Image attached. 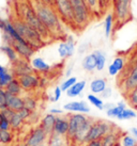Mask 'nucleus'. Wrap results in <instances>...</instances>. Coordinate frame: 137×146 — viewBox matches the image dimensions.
Returning a JSON list of instances; mask_svg holds the SVG:
<instances>
[{
  "label": "nucleus",
  "mask_w": 137,
  "mask_h": 146,
  "mask_svg": "<svg viewBox=\"0 0 137 146\" xmlns=\"http://www.w3.org/2000/svg\"><path fill=\"white\" fill-rule=\"evenodd\" d=\"M33 9L36 10V14L41 21L48 29L52 35H56L62 33V25L59 15L57 14L55 8L49 7L47 4L43 3L41 0H34Z\"/></svg>",
  "instance_id": "1"
},
{
  "label": "nucleus",
  "mask_w": 137,
  "mask_h": 146,
  "mask_svg": "<svg viewBox=\"0 0 137 146\" xmlns=\"http://www.w3.org/2000/svg\"><path fill=\"white\" fill-rule=\"evenodd\" d=\"M20 10V19H23L25 23H27L29 26H31L33 29H36L38 32L41 34V36L43 37V40H47L52 36V33L49 32V30L45 25L41 21L39 18L38 14H36V10L33 9L31 4L27 3V2H23L19 5Z\"/></svg>",
  "instance_id": "2"
},
{
  "label": "nucleus",
  "mask_w": 137,
  "mask_h": 146,
  "mask_svg": "<svg viewBox=\"0 0 137 146\" xmlns=\"http://www.w3.org/2000/svg\"><path fill=\"white\" fill-rule=\"evenodd\" d=\"M14 28L16 29L20 36L24 38L32 48L38 50L39 48L43 47L45 44V41L43 37L41 36V34L36 29H33L31 26H29L27 23H25L23 19L17 18V19H10Z\"/></svg>",
  "instance_id": "3"
},
{
  "label": "nucleus",
  "mask_w": 137,
  "mask_h": 146,
  "mask_svg": "<svg viewBox=\"0 0 137 146\" xmlns=\"http://www.w3.org/2000/svg\"><path fill=\"white\" fill-rule=\"evenodd\" d=\"M70 1L72 3L75 27L77 29H84L88 26L93 13L89 9L85 0H70Z\"/></svg>",
  "instance_id": "4"
},
{
  "label": "nucleus",
  "mask_w": 137,
  "mask_h": 146,
  "mask_svg": "<svg viewBox=\"0 0 137 146\" xmlns=\"http://www.w3.org/2000/svg\"><path fill=\"white\" fill-rule=\"evenodd\" d=\"M115 129H116V126L111 122H108L106 119H94L86 135L85 143L94 141V140H102L106 134H108Z\"/></svg>",
  "instance_id": "5"
},
{
  "label": "nucleus",
  "mask_w": 137,
  "mask_h": 146,
  "mask_svg": "<svg viewBox=\"0 0 137 146\" xmlns=\"http://www.w3.org/2000/svg\"><path fill=\"white\" fill-rule=\"evenodd\" d=\"M111 4L115 21L118 24H125L132 16V2L130 0H113Z\"/></svg>",
  "instance_id": "6"
},
{
  "label": "nucleus",
  "mask_w": 137,
  "mask_h": 146,
  "mask_svg": "<svg viewBox=\"0 0 137 146\" xmlns=\"http://www.w3.org/2000/svg\"><path fill=\"white\" fill-rule=\"evenodd\" d=\"M55 10L61 21L70 26H75L72 3L70 0H55Z\"/></svg>",
  "instance_id": "7"
},
{
  "label": "nucleus",
  "mask_w": 137,
  "mask_h": 146,
  "mask_svg": "<svg viewBox=\"0 0 137 146\" xmlns=\"http://www.w3.org/2000/svg\"><path fill=\"white\" fill-rule=\"evenodd\" d=\"M68 131L66 134V141L68 143H70V140L76 134V132L81 129V127L84 126L87 119L89 118V116H87V114L83 113H70L68 114Z\"/></svg>",
  "instance_id": "8"
},
{
  "label": "nucleus",
  "mask_w": 137,
  "mask_h": 146,
  "mask_svg": "<svg viewBox=\"0 0 137 146\" xmlns=\"http://www.w3.org/2000/svg\"><path fill=\"white\" fill-rule=\"evenodd\" d=\"M48 137L49 135L43 130V128L38 126L34 129L31 130V132L29 133L25 141V144L27 146H39L47 142Z\"/></svg>",
  "instance_id": "9"
},
{
  "label": "nucleus",
  "mask_w": 137,
  "mask_h": 146,
  "mask_svg": "<svg viewBox=\"0 0 137 146\" xmlns=\"http://www.w3.org/2000/svg\"><path fill=\"white\" fill-rule=\"evenodd\" d=\"M11 73L13 74V76L15 78H18L20 76L27 75V74L34 73V69L31 66V63H29V60L18 58L16 61L12 63Z\"/></svg>",
  "instance_id": "10"
},
{
  "label": "nucleus",
  "mask_w": 137,
  "mask_h": 146,
  "mask_svg": "<svg viewBox=\"0 0 137 146\" xmlns=\"http://www.w3.org/2000/svg\"><path fill=\"white\" fill-rule=\"evenodd\" d=\"M17 79H18L23 90L26 92H33L38 88H40V76H38L34 73L20 76Z\"/></svg>",
  "instance_id": "11"
},
{
  "label": "nucleus",
  "mask_w": 137,
  "mask_h": 146,
  "mask_svg": "<svg viewBox=\"0 0 137 146\" xmlns=\"http://www.w3.org/2000/svg\"><path fill=\"white\" fill-rule=\"evenodd\" d=\"M137 88V61L134 64V66L131 68L130 73L128 74V76L123 79V82L121 84V90L122 93L128 94L129 92H131L132 90L136 89Z\"/></svg>",
  "instance_id": "12"
},
{
  "label": "nucleus",
  "mask_w": 137,
  "mask_h": 146,
  "mask_svg": "<svg viewBox=\"0 0 137 146\" xmlns=\"http://www.w3.org/2000/svg\"><path fill=\"white\" fill-rule=\"evenodd\" d=\"M62 109L64 110V111H66V112H70V113H83V114L90 113V107L84 100L68 102L63 105Z\"/></svg>",
  "instance_id": "13"
},
{
  "label": "nucleus",
  "mask_w": 137,
  "mask_h": 146,
  "mask_svg": "<svg viewBox=\"0 0 137 146\" xmlns=\"http://www.w3.org/2000/svg\"><path fill=\"white\" fill-rule=\"evenodd\" d=\"M68 131V115H58L56 116V122L54 125V132L61 137H66Z\"/></svg>",
  "instance_id": "14"
},
{
  "label": "nucleus",
  "mask_w": 137,
  "mask_h": 146,
  "mask_svg": "<svg viewBox=\"0 0 137 146\" xmlns=\"http://www.w3.org/2000/svg\"><path fill=\"white\" fill-rule=\"evenodd\" d=\"M7 105H8V108L12 109L15 112H18L23 108H25L24 98L17 96V95L7 93Z\"/></svg>",
  "instance_id": "15"
},
{
  "label": "nucleus",
  "mask_w": 137,
  "mask_h": 146,
  "mask_svg": "<svg viewBox=\"0 0 137 146\" xmlns=\"http://www.w3.org/2000/svg\"><path fill=\"white\" fill-rule=\"evenodd\" d=\"M55 122H56V115H54L52 113H47L46 115L43 116V118L41 119L40 122V127L43 128L46 133L50 135V134L54 132V125H55Z\"/></svg>",
  "instance_id": "16"
},
{
  "label": "nucleus",
  "mask_w": 137,
  "mask_h": 146,
  "mask_svg": "<svg viewBox=\"0 0 137 146\" xmlns=\"http://www.w3.org/2000/svg\"><path fill=\"white\" fill-rule=\"evenodd\" d=\"M121 135H122V132L116 128L113 131L109 132L108 134H106L104 138L102 139L101 146H115L120 141L119 139L121 138Z\"/></svg>",
  "instance_id": "17"
},
{
  "label": "nucleus",
  "mask_w": 137,
  "mask_h": 146,
  "mask_svg": "<svg viewBox=\"0 0 137 146\" xmlns=\"http://www.w3.org/2000/svg\"><path fill=\"white\" fill-rule=\"evenodd\" d=\"M107 88V80L105 78H95L89 84L90 92L92 94H101Z\"/></svg>",
  "instance_id": "18"
},
{
  "label": "nucleus",
  "mask_w": 137,
  "mask_h": 146,
  "mask_svg": "<svg viewBox=\"0 0 137 146\" xmlns=\"http://www.w3.org/2000/svg\"><path fill=\"white\" fill-rule=\"evenodd\" d=\"M86 85H87V81H86V80H79V81H77L75 84H73L72 86L65 92V93H66V96L70 98H74V97L79 96V95L84 92V90L86 89Z\"/></svg>",
  "instance_id": "19"
},
{
  "label": "nucleus",
  "mask_w": 137,
  "mask_h": 146,
  "mask_svg": "<svg viewBox=\"0 0 137 146\" xmlns=\"http://www.w3.org/2000/svg\"><path fill=\"white\" fill-rule=\"evenodd\" d=\"M81 67L85 72H88V73H92L94 70H97V62L92 52L86 54L84 57L81 61Z\"/></svg>",
  "instance_id": "20"
},
{
  "label": "nucleus",
  "mask_w": 137,
  "mask_h": 146,
  "mask_svg": "<svg viewBox=\"0 0 137 146\" xmlns=\"http://www.w3.org/2000/svg\"><path fill=\"white\" fill-rule=\"evenodd\" d=\"M31 66L36 72H39V73H48L52 68L50 65L48 63H46L44 59H42L40 57L33 58L31 60Z\"/></svg>",
  "instance_id": "21"
},
{
  "label": "nucleus",
  "mask_w": 137,
  "mask_h": 146,
  "mask_svg": "<svg viewBox=\"0 0 137 146\" xmlns=\"http://www.w3.org/2000/svg\"><path fill=\"white\" fill-rule=\"evenodd\" d=\"M4 90H5L7 93L12 94V95H17V96H20L21 93H23V91H24L17 78H13L12 80L7 84Z\"/></svg>",
  "instance_id": "22"
},
{
  "label": "nucleus",
  "mask_w": 137,
  "mask_h": 146,
  "mask_svg": "<svg viewBox=\"0 0 137 146\" xmlns=\"http://www.w3.org/2000/svg\"><path fill=\"white\" fill-rule=\"evenodd\" d=\"M92 53L95 58V62H97V72L104 70L105 66H106V61H107L106 53L103 50H100V49L92 51Z\"/></svg>",
  "instance_id": "23"
},
{
  "label": "nucleus",
  "mask_w": 137,
  "mask_h": 146,
  "mask_svg": "<svg viewBox=\"0 0 137 146\" xmlns=\"http://www.w3.org/2000/svg\"><path fill=\"white\" fill-rule=\"evenodd\" d=\"M125 108H126L125 102H119L118 104H116V105L113 106V107H111L110 109L106 110V115L110 118H117Z\"/></svg>",
  "instance_id": "24"
},
{
  "label": "nucleus",
  "mask_w": 137,
  "mask_h": 146,
  "mask_svg": "<svg viewBox=\"0 0 137 146\" xmlns=\"http://www.w3.org/2000/svg\"><path fill=\"white\" fill-rule=\"evenodd\" d=\"M68 144L65 137H61L56 133H52L47 140V146H68Z\"/></svg>",
  "instance_id": "25"
},
{
  "label": "nucleus",
  "mask_w": 137,
  "mask_h": 146,
  "mask_svg": "<svg viewBox=\"0 0 137 146\" xmlns=\"http://www.w3.org/2000/svg\"><path fill=\"white\" fill-rule=\"evenodd\" d=\"M0 50L2 51V52L5 54V57L9 59V61L11 62V64H12L13 62H15L19 58V56L17 54V52L15 51V49L13 48L12 46H10L8 44H4L2 45L1 47H0Z\"/></svg>",
  "instance_id": "26"
},
{
  "label": "nucleus",
  "mask_w": 137,
  "mask_h": 146,
  "mask_svg": "<svg viewBox=\"0 0 137 146\" xmlns=\"http://www.w3.org/2000/svg\"><path fill=\"white\" fill-rule=\"evenodd\" d=\"M113 26H115V17H113V13H109L105 16L104 19V32L106 37L110 36V34L113 32Z\"/></svg>",
  "instance_id": "27"
},
{
  "label": "nucleus",
  "mask_w": 137,
  "mask_h": 146,
  "mask_svg": "<svg viewBox=\"0 0 137 146\" xmlns=\"http://www.w3.org/2000/svg\"><path fill=\"white\" fill-rule=\"evenodd\" d=\"M87 100L89 102L90 105H92L94 108H97V110H104V104L105 102H103V99L101 97L97 96L95 94H88L87 95Z\"/></svg>",
  "instance_id": "28"
},
{
  "label": "nucleus",
  "mask_w": 137,
  "mask_h": 146,
  "mask_svg": "<svg viewBox=\"0 0 137 146\" xmlns=\"http://www.w3.org/2000/svg\"><path fill=\"white\" fill-rule=\"evenodd\" d=\"M137 117V113L132 108H125L117 117L118 121H131Z\"/></svg>",
  "instance_id": "29"
},
{
  "label": "nucleus",
  "mask_w": 137,
  "mask_h": 146,
  "mask_svg": "<svg viewBox=\"0 0 137 146\" xmlns=\"http://www.w3.org/2000/svg\"><path fill=\"white\" fill-rule=\"evenodd\" d=\"M14 140V134L11 130H0V141L3 145L11 144Z\"/></svg>",
  "instance_id": "30"
},
{
  "label": "nucleus",
  "mask_w": 137,
  "mask_h": 146,
  "mask_svg": "<svg viewBox=\"0 0 137 146\" xmlns=\"http://www.w3.org/2000/svg\"><path fill=\"white\" fill-rule=\"evenodd\" d=\"M119 142H120L121 146H137V140L134 139L129 132L122 133Z\"/></svg>",
  "instance_id": "31"
},
{
  "label": "nucleus",
  "mask_w": 137,
  "mask_h": 146,
  "mask_svg": "<svg viewBox=\"0 0 137 146\" xmlns=\"http://www.w3.org/2000/svg\"><path fill=\"white\" fill-rule=\"evenodd\" d=\"M25 121L21 118V116L19 115L18 112H15V113L13 114V116L10 118V125H11V129H14L16 130L18 129L20 126L23 125V123Z\"/></svg>",
  "instance_id": "32"
},
{
  "label": "nucleus",
  "mask_w": 137,
  "mask_h": 146,
  "mask_svg": "<svg viewBox=\"0 0 137 146\" xmlns=\"http://www.w3.org/2000/svg\"><path fill=\"white\" fill-rule=\"evenodd\" d=\"M125 98L129 102V105L132 107V109L137 110V88L132 90L128 94H125Z\"/></svg>",
  "instance_id": "33"
},
{
  "label": "nucleus",
  "mask_w": 137,
  "mask_h": 146,
  "mask_svg": "<svg viewBox=\"0 0 137 146\" xmlns=\"http://www.w3.org/2000/svg\"><path fill=\"white\" fill-rule=\"evenodd\" d=\"M23 98H24L25 108L30 110V111H36V107H38V102H36V98L30 96V95H27V96H25Z\"/></svg>",
  "instance_id": "34"
},
{
  "label": "nucleus",
  "mask_w": 137,
  "mask_h": 146,
  "mask_svg": "<svg viewBox=\"0 0 137 146\" xmlns=\"http://www.w3.org/2000/svg\"><path fill=\"white\" fill-rule=\"evenodd\" d=\"M13 78H15L14 76H13V74L11 73V70H5V72H3V73L0 74V86L1 88H5L7 86V84H8L9 82L12 80Z\"/></svg>",
  "instance_id": "35"
},
{
  "label": "nucleus",
  "mask_w": 137,
  "mask_h": 146,
  "mask_svg": "<svg viewBox=\"0 0 137 146\" xmlns=\"http://www.w3.org/2000/svg\"><path fill=\"white\" fill-rule=\"evenodd\" d=\"M77 81H78V80H77V78L75 77V76L68 77L64 81L60 84V88H61V90H62V92H66V91H68V90L70 89L73 84H75Z\"/></svg>",
  "instance_id": "36"
},
{
  "label": "nucleus",
  "mask_w": 137,
  "mask_h": 146,
  "mask_svg": "<svg viewBox=\"0 0 137 146\" xmlns=\"http://www.w3.org/2000/svg\"><path fill=\"white\" fill-rule=\"evenodd\" d=\"M99 1V14H105L109 9L110 4L113 3V0H97Z\"/></svg>",
  "instance_id": "37"
},
{
  "label": "nucleus",
  "mask_w": 137,
  "mask_h": 146,
  "mask_svg": "<svg viewBox=\"0 0 137 146\" xmlns=\"http://www.w3.org/2000/svg\"><path fill=\"white\" fill-rule=\"evenodd\" d=\"M111 64L117 68V70L119 72V73H121V72L123 70V68H124V64H125L124 59H123L122 57H120V56H119V57H116L113 60Z\"/></svg>",
  "instance_id": "38"
},
{
  "label": "nucleus",
  "mask_w": 137,
  "mask_h": 146,
  "mask_svg": "<svg viewBox=\"0 0 137 146\" xmlns=\"http://www.w3.org/2000/svg\"><path fill=\"white\" fill-rule=\"evenodd\" d=\"M58 54L61 59H66L68 58V49H66V45H65V42H61L60 44L58 45Z\"/></svg>",
  "instance_id": "39"
},
{
  "label": "nucleus",
  "mask_w": 137,
  "mask_h": 146,
  "mask_svg": "<svg viewBox=\"0 0 137 146\" xmlns=\"http://www.w3.org/2000/svg\"><path fill=\"white\" fill-rule=\"evenodd\" d=\"M11 125L8 117H5L3 114L0 112V130H10Z\"/></svg>",
  "instance_id": "40"
},
{
  "label": "nucleus",
  "mask_w": 137,
  "mask_h": 146,
  "mask_svg": "<svg viewBox=\"0 0 137 146\" xmlns=\"http://www.w3.org/2000/svg\"><path fill=\"white\" fill-rule=\"evenodd\" d=\"M8 108L7 105V92L3 88H0V111Z\"/></svg>",
  "instance_id": "41"
},
{
  "label": "nucleus",
  "mask_w": 137,
  "mask_h": 146,
  "mask_svg": "<svg viewBox=\"0 0 137 146\" xmlns=\"http://www.w3.org/2000/svg\"><path fill=\"white\" fill-rule=\"evenodd\" d=\"M86 3L88 4L89 9L91 10V12L94 14V13H99V1L97 0H85Z\"/></svg>",
  "instance_id": "42"
},
{
  "label": "nucleus",
  "mask_w": 137,
  "mask_h": 146,
  "mask_svg": "<svg viewBox=\"0 0 137 146\" xmlns=\"http://www.w3.org/2000/svg\"><path fill=\"white\" fill-rule=\"evenodd\" d=\"M61 95H62V90H61L60 85H59V86H56V88H55V90H54V95H52L49 99H50L52 102H57L60 100Z\"/></svg>",
  "instance_id": "43"
},
{
  "label": "nucleus",
  "mask_w": 137,
  "mask_h": 146,
  "mask_svg": "<svg viewBox=\"0 0 137 146\" xmlns=\"http://www.w3.org/2000/svg\"><path fill=\"white\" fill-rule=\"evenodd\" d=\"M111 94H113V90L110 89V88H106V89L102 92L100 95H101V98L102 99H107V98H109L110 96H111Z\"/></svg>",
  "instance_id": "44"
},
{
  "label": "nucleus",
  "mask_w": 137,
  "mask_h": 146,
  "mask_svg": "<svg viewBox=\"0 0 137 146\" xmlns=\"http://www.w3.org/2000/svg\"><path fill=\"white\" fill-rule=\"evenodd\" d=\"M63 111H64V110L60 109V108H52V109L49 110V113H52V114H54V115L58 116V115H62V114H63Z\"/></svg>",
  "instance_id": "45"
},
{
  "label": "nucleus",
  "mask_w": 137,
  "mask_h": 146,
  "mask_svg": "<svg viewBox=\"0 0 137 146\" xmlns=\"http://www.w3.org/2000/svg\"><path fill=\"white\" fill-rule=\"evenodd\" d=\"M83 146H101V140H94V141H90V142L85 143Z\"/></svg>",
  "instance_id": "46"
},
{
  "label": "nucleus",
  "mask_w": 137,
  "mask_h": 146,
  "mask_svg": "<svg viewBox=\"0 0 137 146\" xmlns=\"http://www.w3.org/2000/svg\"><path fill=\"white\" fill-rule=\"evenodd\" d=\"M129 132L134 139H136V140H137V126H136V127H131V128H130V130H129Z\"/></svg>",
  "instance_id": "47"
},
{
  "label": "nucleus",
  "mask_w": 137,
  "mask_h": 146,
  "mask_svg": "<svg viewBox=\"0 0 137 146\" xmlns=\"http://www.w3.org/2000/svg\"><path fill=\"white\" fill-rule=\"evenodd\" d=\"M43 3L47 4L49 7H52V8H55V0H41Z\"/></svg>",
  "instance_id": "48"
},
{
  "label": "nucleus",
  "mask_w": 137,
  "mask_h": 146,
  "mask_svg": "<svg viewBox=\"0 0 137 146\" xmlns=\"http://www.w3.org/2000/svg\"><path fill=\"white\" fill-rule=\"evenodd\" d=\"M115 106V104H113V102H107V104H104V110L106 111V110L110 109L111 107H113Z\"/></svg>",
  "instance_id": "49"
},
{
  "label": "nucleus",
  "mask_w": 137,
  "mask_h": 146,
  "mask_svg": "<svg viewBox=\"0 0 137 146\" xmlns=\"http://www.w3.org/2000/svg\"><path fill=\"white\" fill-rule=\"evenodd\" d=\"M68 146H81V145H77V144H74V143H70V144H68Z\"/></svg>",
  "instance_id": "50"
},
{
  "label": "nucleus",
  "mask_w": 137,
  "mask_h": 146,
  "mask_svg": "<svg viewBox=\"0 0 137 146\" xmlns=\"http://www.w3.org/2000/svg\"><path fill=\"white\" fill-rule=\"evenodd\" d=\"M39 146H47V144H46V143H44V144H41V145H39Z\"/></svg>",
  "instance_id": "51"
},
{
  "label": "nucleus",
  "mask_w": 137,
  "mask_h": 146,
  "mask_svg": "<svg viewBox=\"0 0 137 146\" xmlns=\"http://www.w3.org/2000/svg\"><path fill=\"white\" fill-rule=\"evenodd\" d=\"M115 146H121L120 142H118V143H117V144H116V145H115Z\"/></svg>",
  "instance_id": "52"
},
{
  "label": "nucleus",
  "mask_w": 137,
  "mask_h": 146,
  "mask_svg": "<svg viewBox=\"0 0 137 146\" xmlns=\"http://www.w3.org/2000/svg\"><path fill=\"white\" fill-rule=\"evenodd\" d=\"M19 146H27V145H26V144L24 143V144H21V145H19Z\"/></svg>",
  "instance_id": "53"
},
{
  "label": "nucleus",
  "mask_w": 137,
  "mask_h": 146,
  "mask_svg": "<svg viewBox=\"0 0 137 146\" xmlns=\"http://www.w3.org/2000/svg\"><path fill=\"white\" fill-rule=\"evenodd\" d=\"M0 146H1V141H0Z\"/></svg>",
  "instance_id": "54"
},
{
  "label": "nucleus",
  "mask_w": 137,
  "mask_h": 146,
  "mask_svg": "<svg viewBox=\"0 0 137 146\" xmlns=\"http://www.w3.org/2000/svg\"><path fill=\"white\" fill-rule=\"evenodd\" d=\"M130 1H131V2H132V1H133V0H130Z\"/></svg>",
  "instance_id": "55"
},
{
  "label": "nucleus",
  "mask_w": 137,
  "mask_h": 146,
  "mask_svg": "<svg viewBox=\"0 0 137 146\" xmlns=\"http://www.w3.org/2000/svg\"><path fill=\"white\" fill-rule=\"evenodd\" d=\"M136 124H137V121H136Z\"/></svg>",
  "instance_id": "56"
},
{
  "label": "nucleus",
  "mask_w": 137,
  "mask_h": 146,
  "mask_svg": "<svg viewBox=\"0 0 137 146\" xmlns=\"http://www.w3.org/2000/svg\"><path fill=\"white\" fill-rule=\"evenodd\" d=\"M0 88H1V86H0Z\"/></svg>",
  "instance_id": "57"
}]
</instances>
